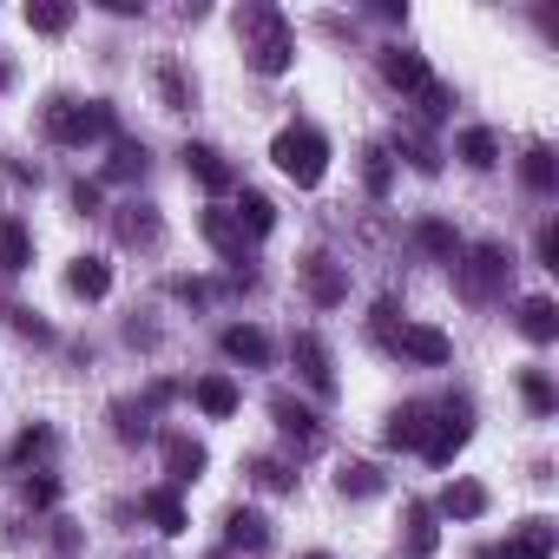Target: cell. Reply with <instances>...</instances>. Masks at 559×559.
<instances>
[{"mask_svg": "<svg viewBox=\"0 0 559 559\" xmlns=\"http://www.w3.org/2000/svg\"><path fill=\"white\" fill-rule=\"evenodd\" d=\"M336 487H343V493H356V500H369V493H382V474H376L369 461H349V467L336 474Z\"/></svg>", "mask_w": 559, "mask_h": 559, "instance_id": "obj_31", "label": "cell"}, {"mask_svg": "<svg viewBox=\"0 0 559 559\" xmlns=\"http://www.w3.org/2000/svg\"><path fill=\"white\" fill-rule=\"evenodd\" d=\"M389 349H402L408 362H428V369H441V362L454 356V343H448L435 323H402V330L389 336Z\"/></svg>", "mask_w": 559, "mask_h": 559, "instance_id": "obj_6", "label": "cell"}, {"mask_svg": "<svg viewBox=\"0 0 559 559\" xmlns=\"http://www.w3.org/2000/svg\"><path fill=\"white\" fill-rule=\"evenodd\" d=\"M112 132V106L106 99H53L47 106V139L53 145H93Z\"/></svg>", "mask_w": 559, "mask_h": 559, "instance_id": "obj_3", "label": "cell"}, {"mask_svg": "<svg viewBox=\"0 0 559 559\" xmlns=\"http://www.w3.org/2000/svg\"><path fill=\"white\" fill-rule=\"evenodd\" d=\"M415 243H421L428 257H441V263L461 257V237H454V224H441V217H421V224H415Z\"/></svg>", "mask_w": 559, "mask_h": 559, "instance_id": "obj_26", "label": "cell"}, {"mask_svg": "<svg viewBox=\"0 0 559 559\" xmlns=\"http://www.w3.org/2000/svg\"><path fill=\"white\" fill-rule=\"evenodd\" d=\"M428 428H435V408L408 402V408H395V415H389V448H421V441H428Z\"/></svg>", "mask_w": 559, "mask_h": 559, "instance_id": "obj_15", "label": "cell"}, {"mask_svg": "<svg viewBox=\"0 0 559 559\" xmlns=\"http://www.w3.org/2000/svg\"><path fill=\"white\" fill-rule=\"evenodd\" d=\"M47 448H53V428H40V421H34V428H21V435H14L8 461H34V454H47Z\"/></svg>", "mask_w": 559, "mask_h": 559, "instance_id": "obj_34", "label": "cell"}, {"mask_svg": "<svg viewBox=\"0 0 559 559\" xmlns=\"http://www.w3.org/2000/svg\"><path fill=\"white\" fill-rule=\"evenodd\" d=\"M270 158H276V171H284L290 185H323V171H330V139L317 132V126H284L270 139Z\"/></svg>", "mask_w": 559, "mask_h": 559, "instance_id": "obj_2", "label": "cell"}, {"mask_svg": "<svg viewBox=\"0 0 559 559\" xmlns=\"http://www.w3.org/2000/svg\"><path fill=\"white\" fill-rule=\"evenodd\" d=\"M230 217H237V230H243V237H270V230H276V204H270L263 191H243Z\"/></svg>", "mask_w": 559, "mask_h": 559, "instance_id": "obj_20", "label": "cell"}, {"mask_svg": "<svg viewBox=\"0 0 559 559\" xmlns=\"http://www.w3.org/2000/svg\"><path fill=\"white\" fill-rule=\"evenodd\" d=\"M224 546H230V552H263V546H270V520L250 513V507H237V513L224 520Z\"/></svg>", "mask_w": 559, "mask_h": 559, "instance_id": "obj_12", "label": "cell"}, {"mask_svg": "<svg viewBox=\"0 0 559 559\" xmlns=\"http://www.w3.org/2000/svg\"><path fill=\"white\" fill-rule=\"evenodd\" d=\"M198 230H204V243H211L217 257L243 263V230H237V217H230V211H204V217H198Z\"/></svg>", "mask_w": 559, "mask_h": 559, "instance_id": "obj_13", "label": "cell"}, {"mask_svg": "<svg viewBox=\"0 0 559 559\" xmlns=\"http://www.w3.org/2000/svg\"><path fill=\"white\" fill-rule=\"evenodd\" d=\"M454 152H461V165H474V171H487V165H500V139H493L487 126H467Z\"/></svg>", "mask_w": 559, "mask_h": 559, "instance_id": "obj_25", "label": "cell"}, {"mask_svg": "<svg viewBox=\"0 0 559 559\" xmlns=\"http://www.w3.org/2000/svg\"><path fill=\"white\" fill-rule=\"evenodd\" d=\"M67 290L86 297V304H99V297L112 290V263H106V257H73V263H67Z\"/></svg>", "mask_w": 559, "mask_h": 559, "instance_id": "obj_9", "label": "cell"}, {"mask_svg": "<svg viewBox=\"0 0 559 559\" xmlns=\"http://www.w3.org/2000/svg\"><path fill=\"white\" fill-rule=\"evenodd\" d=\"M362 178H369V191H376V198L395 185V165H389V152H382V145H369V152H362Z\"/></svg>", "mask_w": 559, "mask_h": 559, "instance_id": "obj_33", "label": "cell"}, {"mask_svg": "<svg viewBox=\"0 0 559 559\" xmlns=\"http://www.w3.org/2000/svg\"><path fill=\"white\" fill-rule=\"evenodd\" d=\"M421 119H448V86H441V80L421 93Z\"/></svg>", "mask_w": 559, "mask_h": 559, "instance_id": "obj_41", "label": "cell"}, {"mask_svg": "<svg viewBox=\"0 0 559 559\" xmlns=\"http://www.w3.org/2000/svg\"><path fill=\"white\" fill-rule=\"evenodd\" d=\"M191 402H198L211 421H230V415H237V382H230V376H198Z\"/></svg>", "mask_w": 559, "mask_h": 559, "instance_id": "obj_14", "label": "cell"}, {"mask_svg": "<svg viewBox=\"0 0 559 559\" xmlns=\"http://www.w3.org/2000/svg\"><path fill=\"white\" fill-rule=\"evenodd\" d=\"M310 559H330V552H310Z\"/></svg>", "mask_w": 559, "mask_h": 559, "instance_id": "obj_46", "label": "cell"}, {"mask_svg": "<svg viewBox=\"0 0 559 559\" xmlns=\"http://www.w3.org/2000/svg\"><path fill=\"white\" fill-rule=\"evenodd\" d=\"M14 330H21V336H34V343H53V330H47L34 310H14Z\"/></svg>", "mask_w": 559, "mask_h": 559, "instance_id": "obj_42", "label": "cell"}, {"mask_svg": "<svg viewBox=\"0 0 559 559\" xmlns=\"http://www.w3.org/2000/svg\"><path fill=\"white\" fill-rule=\"evenodd\" d=\"M435 513H448V520H480V513H487V487H480V480H454Z\"/></svg>", "mask_w": 559, "mask_h": 559, "instance_id": "obj_21", "label": "cell"}, {"mask_svg": "<svg viewBox=\"0 0 559 559\" xmlns=\"http://www.w3.org/2000/svg\"><path fill=\"white\" fill-rule=\"evenodd\" d=\"M27 27L34 34H67L73 27V0H27Z\"/></svg>", "mask_w": 559, "mask_h": 559, "instance_id": "obj_28", "label": "cell"}, {"mask_svg": "<svg viewBox=\"0 0 559 559\" xmlns=\"http://www.w3.org/2000/svg\"><path fill=\"white\" fill-rule=\"evenodd\" d=\"M520 336L526 343H552L559 336V304L552 297H526L520 304Z\"/></svg>", "mask_w": 559, "mask_h": 559, "instance_id": "obj_18", "label": "cell"}, {"mask_svg": "<svg viewBox=\"0 0 559 559\" xmlns=\"http://www.w3.org/2000/svg\"><path fill=\"white\" fill-rule=\"evenodd\" d=\"M73 204H80V211H99V185L80 178V185H73Z\"/></svg>", "mask_w": 559, "mask_h": 559, "instance_id": "obj_44", "label": "cell"}, {"mask_svg": "<svg viewBox=\"0 0 559 559\" xmlns=\"http://www.w3.org/2000/svg\"><path fill=\"white\" fill-rule=\"evenodd\" d=\"M270 415H276V421H284V435H290V441H297L304 454H310V448L323 441V435H317V415H310L304 402H290V395H276V402H270Z\"/></svg>", "mask_w": 559, "mask_h": 559, "instance_id": "obj_16", "label": "cell"}, {"mask_svg": "<svg viewBox=\"0 0 559 559\" xmlns=\"http://www.w3.org/2000/svg\"><path fill=\"white\" fill-rule=\"evenodd\" d=\"M435 520H441L435 507H421V500L408 507V552H415V559H428V552L441 546V526H435Z\"/></svg>", "mask_w": 559, "mask_h": 559, "instance_id": "obj_27", "label": "cell"}, {"mask_svg": "<svg viewBox=\"0 0 559 559\" xmlns=\"http://www.w3.org/2000/svg\"><path fill=\"white\" fill-rule=\"evenodd\" d=\"M178 158H185V171H191V178H198L204 191H230V165H224V158H217L211 145H185Z\"/></svg>", "mask_w": 559, "mask_h": 559, "instance_id": "obj_17", "label": "cell"}, {"mask_svg": "<svg viewBox=\"0 0 559 559\" xmlns=\"http://www.w3.org/2000/svg\"><path fill=\"white\" fill-rule=\"evenodd\" d=\"M106 178H119V185H126V178H145V145H119L112 165H106Z\"/></svg>", "mask_w": 559, "mask_h": 559, "instance_id": "obj_35", "label": "cell"}, {"mask_svg": "<svg viewBox=\"0 0 559 559\" xmlns=\"http://www.w3.org/2000/svg\"><path fill=\"white\" fill-rule=\"evenodd\" d=\"M119 237H126V243H152V237H158V217H152L145 204H126V217H119Z\"/></svg>", "mask_w": 559, "mask_h": 559, "instance_id": "obj_32", "label": "cell"}, {"mask_svg": "<svg viewBox=\"0 0 559 559\" xmlns=\"http://www.w3.org/2000/svg\"><path fill=\"white\" fill-rule=\"evenodd\" d=\"M237 40H243L250 73H263V80L290 73V60H297V34H290V21L276 14V8H263V0L237 14Z\"/></svg>", "mask_w": 559, "mask_h": 559, "instance_id": "obj_1", "label": "cell"}, {"mask_svg": "<svg viewBox=\"0 0 559 559\" xmlns=\"http://www.w3.org/2000/svg\"><path fill=\"white\" fill-rule=\"evenodd\" d=\"M112 421H119V435H126V441H145V435H152V415H145V408H132V402H119V408H112Z\"/></svg>", "mask_w": 559, "mask_h": 559, "instance_id": "obj_37", "label": "cell"}, {"mask_svg": "<svg viewBox=\"0 0 559 559\" xmlns=\"http://www.w3.org/2000/svg\"><path fill=\"white\" fill-rule=\"evenodd\" d=\"M382 73H389V86H402V93H415V99L435 86L428 60H421V53H402V47H389V53H382Z\"/></svg>", "mask_w": 559, "mask_h": 559, "instance_id": "obj_10", "label": "cell"}, {"mask_svg": "<svg viewBox=\"0 0 559 559\" xmlns=\"http://www.w3.org/2000/svg\"><path fill=\"white\" fill-rule=\"evenodd\" d=\"M0 86H8V67H0Z\"/></svg>", "mask_w": 559, "mask_h": 559, "instance_id": "obj_45", "label": "cell"}, {"mask_svg": "<svg viewBox=\"0 0 559 559\" xmlns=\"http://www.w3.org/2000/svg\"><path fill=\"white\" fill-rule=\"evenodd\" d=\"M250 480L270 487V493H290V467L284 461H250Z\"/></svg>", "mask_w": 559, "mask_h": 559, "instance_id": "obj_38", "label": "cell"}, {"mask_svg": "<svg viewBox=\"0 0 559 559\" xmlns=\"http://www.w3.org/2000/svg\"><path fill=\"white\" fill-rule=\"evenodd\" d=\"M507 270H513V263H507V250H500V243H474L467 257H454V284H461V297H467V304H487V297L507 284Z\"/></svg>", "mask_w": 559, "mask_h": 559, "instance_id": "obj_4", "label": "cell"}, {"mask_svg": "<svg viewBox=\"0 0 559 559\" xmlns=\"http://www.w3.org/2000/svg\"><path fill=\"white\" fill-rule=\"evenodd\" d=\"M539 263H546V270H559V230H552V224L539 230Z\"/></svg>", "mask_w": 559, "mask_h": 559, "instance_id": "obj_43", "label": "cell"}, {"mask_svg": "<svg viewBox=\"0 0 559 559\" xmlns=\"http://www.w3.org/2000/svg\"><path fill=\"white\" fill-rule=\"evenodd\" d=\"M53 500H60V480H53V474L27 480V507H53Z\"/></svg>", "mask_w": 559, "mask_h": 559, "instance_id": "obj_40", "label": "cell"}, {"mask_svg": "<svg viewBox=\"0 0 559 559\" xmlns=\"http://www.w3.org/2000/svg\"><path fill=\"white\" fill-rule=\"evenodd\" d=\"M211 467V454L191 441V435H165V474H171V487H185V480H198Z\"/></svg>", "mask_w": 559, "mask_h": 559, "instance_id": "obj_11", "label": "cell"}, {"mask_svg": "<svg viewBox=\"0 0 559 559\" xmlns=\"http://www.w3.org/2000/svg\"><path fill=\"white\" fill-rule=\"evenodd\" d=\"M493 559H552V526H546V520H526V526H520V539H513V546H500Z\"/></svg>", "mask_w": 559, "mask_h": 559, "instance_id": "obj_24", "label": "cell"}, {"mask_svg": "<svg viewBox=\"0 0 559 559\" xmlns=\"http://www.w3.org/2000/svg\"><path fill=\"white\" fill-rule=\"evenodd\" d=\"M34 263V237L21 217H0V270H27Z\"/></svg>", "mask_w": 559, "mask_h": 559, "instance_id": "obj_22", "label": "cell"}, {"mask_svg": "<svg viewBox=\"0 0 559 559\" xmlns=\"http://www.w3.org/2000/svg\"><path fill=\"white\" fill-rule=\"evenodd\" d=\"M408 165H415V171H441V152H435L421 132H408Z\"/></svg>", "mask_w": 559, "mask_h": 559, "instance_id": "obj_39", "label": "cell"}, {"mask_svg": "<svg viewBox=\"0 0 559 559\" xmlns=\"http://www.w3.org/2000/svg\"><path fill=\"white\" fill-rule=\"evenodd\" d=\"M224 356H230V362L263 369V362H270V336H263V330H250V323H230V330H224Z\"/></svg>", "mask_w": 559, "mask_h": 559, "instance_id": "obj_19", "label": "cell"}, {"mask_svg": "<svg viewBox=\"0 0 559 559\" xmlns=\"http://www.w3.org/2000/svg\"><path fill=\"white\" fill-rule=\"evenodd\" d=\"M304 284H310V297L323 304V310H336L343 297H349V276L336 270V257H323V250H310L304 257Z\"/></svg>", "mask_w": 559, "mask_h": 559, "instance_id": "obj_7", "label": "cell"}, {"mask_svg": "<svg viewBox=\"0 0 559 559\" xmlns=\"http://www.w3.org/2000/svg\"><path fill=\"white\" fill-rule=\"evenodd\" d=\"M158 93H165V106H171V112H185V106H191V86H185V73H178V67H158Z\"/></svg>", "mask_w": 559, "mask_h": 559, "instance_id": "obj_36", "label": "cell"}, {"mask_svg": "<svg viewBox=\"0 0 559 559\" xmlns=\"http://www.w3.org/2000/svg\"><path fill=\"white\" fill-rule=\"evenodd\" d=\"M520 395H526V408H533V415H552V408H559V395H552L546 369H520Z\"/></svg>", "mask_w": 559, "mask_h": 559, "instance_id": "obj_30", "label": "cell"}, {"mask_svg": "<svg viewBox=\"0 0 559 559\" xmlns=\"http://www.w3.org/2000/svg\"><path fill=\"white\" fill-rule=\"evenodd\" d=\"M520 178H526L533 191H552V185H559V165H552V152H546V145H533V152L520 158Z\"/></svg>", "mask_w": 559, "mask_h": 559, "instance_id": "obj_29", "label": "cell"}, {"mask_svg": "<svg viewBox=\"0 0 559 559\" xmlns=\"http://www.w3.org/2000/svg\"><path fill=\"white\" fill-rule=\"evenodd\" d=\"M145 520H152L158 533H185V500H178V487H152V493H145Z\"/></svg>", "mask_w": 559, "mask_h": 559, "instance_id": "obj_23", "label": "cell"}, {"mask_svg": "<svg viewBox=\"0 0 559 559\" xmlns=\"http://www.w3.org/2000/svg\"><path fill=\"white\" fill-rule=\"evenodd\" d=\"M467 435H474V421H467V402H448L441 408V421L428 428V441H421V454L435 461V467H448L461 448H467Z\"/></svg>", "mask_w": 559, "mask_h": 559, "instance_id": "obj_5", "label": "cell"}, {"mask_svg": "<svg viewBox=\"0 0 559 559\" xmlns=\"http://www.w3.org/2000/svg\"><path fill=\"white\" fill-rule=\"evenodd\" d=\"M290 356H297V369H304V382L317 389V395H336V369H330V349H323V336H297L290 343Z\"/></svg>", "mask_w": 559, "mask_h": 559, "instance_id": "obj_8", "label": "cell"}]
</instances>
